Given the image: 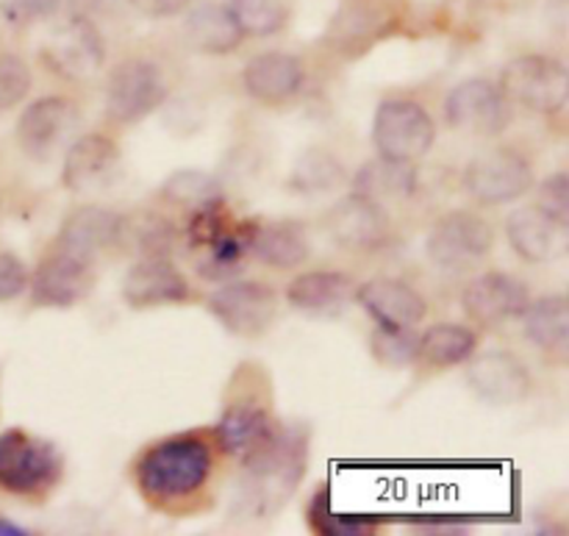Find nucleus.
<instances>
[{
    "label": "nucleus",
    "mask_w": 569,
    "mask_h": 536,
    "mask_svg": "<svg viewBox=\"0 0 569 536\" xmlns=\"http://www.w3.org/2000/svg\"><path fill=\"white\" fill-rule=\"evenodd\" d=\"M306 437L300 431H278L264 450L244 461L239 509L250 517H270L287 504L306 473Z\"/></svg>",
    "instance_id": "nucleus-1"
},
{
    "label": "nucleus",
    "mask_w": 569,
    "mask_h": 536,
    "mask_svg": "<svg viewBox=\"0 0 569 536\" xmlns=\"http://www.w3.org/2000/svg\"><path fill=\"white\" fill-rule=\"evenodd\" d=\"M211 450L198 437H176L153 445L139 459L137 482L148 498L181 500L198 493L211 476Z\"/></svg>",
    "instance_id": "nucleus-2"
},
{
    "label": "nucleus",
    "mask_w": 569,
    "mask_h": 536,
    "mask_svg": "<svg viewBox=\"0 0 569 536\" xmlns=\"http://www.w3.org/2000/svg\"><path fill=\"white\" fill-rule=\"evenodd\" d=\"M372 142H376L378 156L415 165L437 142V126H433L426 106L417 103V100L389 98L376 111Z\"/></svg>",
    "instance_id": "nucleus-3"
},
{
    "label": "nucleus",
    "mask_w": 569,
    "mask_h": 536,
    "mask_svg": "<svg viewBox=\"0 0 569 536\" xmlns=\"http://www.w3.org/2000/svg\"><path fill=\"white\" fill-rule=\"evenodd\" d=\"M498 89L511 106L537 115H553L565 106L569 92L567 67L553 56H520L506 64Z\"/></svg>",
    "instance_id": "nucleus-4"
},
{
    "label": "nucleus",
    "mask_w": 569,
    "mask_h": 536,
    "mask_svg": "<svg viewBox=\"0 0 569 536\" xmlns=\"http://www.w3.org/2000/svg\"><path fill=\"white\" fill-rule=\"evenodd\" d=\"M170 95L164 72L148 59H128L114 67L106 83V115L117 126H133L153 115Z\"/></svg>",
    "instance_id": "nucleus-5"
},
{
    "label": "nucleus",
    "mask_w": 569,
    "mask_h": 536,
    "mask_svg": "<svg viewBox=\"0 0 569 536\" xmlns=\"http://www.w3.org/2000/svg\"><path fill=\"white\" fill-rule=\"evenodd\" d=\"M61 476V456L44 439L26 431L0 437V487L11 495H37L53 487Z\"/></svg>",
    "instance_id": "nucleus-6"
},
{
    "label": "nucleus",
    "mask_w": 569,
    "mask_h": 536,
    "mask_svg": "<svg viewBox=\"0 0 569 536\" xmlns=\"http://www.w3.org/2000/svg\"><path fill=\"white\" fill-rule=\"evenodd\" d=\"M495 245V231L476 211H450L439 217L428 231V259L450 272L472 270L489 256Z\"/></svg>",
    "instance_id": "nucleus-7"
},
{
    "label": "nucleus",
    "mask_w": 569,
    "mask_h": 536,
    "mask_svg": "<svg viewBox=\"0 0 569 536\" xmlns=\"http://www.w3.org/2000/svg\"><path fill=\"white\" fill-rule=\"evenodd\" d=\"M209 311L233 337L256 339L276 322L278 295L264 281H233L211 295Z\"/></svg>",
    "instance_id": "nucleus-8"
},
{
    "label": "nucleus",
    "mask_w": 569,
    "mask_h": 536,
    "mask_svg": "<svg viewBox=\"0 0 569 536\" xmlns=\"http://www.w3.org/2000/svg\"><path fill=\"white\" fill-rule=\"evenodd\" d=\"M78 106L70 98H39L17 120V145L33 161H50L76 133Z\"/></svg>",
    "instance_id": "nucleus-9"
},
{
    "label": "nucleus",
    "mask_w": 569,
    "mask_h": 536,
    "mask_svg": "<svg viewBox=\"0 0 569 536\" xmlns=\"http://www.w3.org/2000/svg\"><path fill=\"white\" fill-rule=\"evenodd\" d=\"M42 61L50 72L67 78V81L92 78L106 61L103 37L87 17H70L44 39Z\"/></svg>",
    "instance_id": "nucleus-10"
},
{
    "label": "nucleus",
    "mask_w": 569,
    "mask_h": 536,
    "mask_svg": "<svg viewBox=\"0 0 569 536\" xmlns=\"http://www.w3.org/2000/svg\"><path fill=\"white\" fill-rule=\"evenodd\" d=\"M511 109L515 106L503 98L498 83L487 81V78H470L448 95L445 117H448L450 128L470 133V137H498L509 128Z\"/></svg>",
    "instance_id": "nucleus-11"
},
{
    "label": "nucleus",
    "mask_w": 569,
    "mask_h": 536,
    "mask_svg": "<svg viewBox=\"0 0 569 536\" xmlns=\"http://www.w3.org/2000/svg\"><path fill=\"white\" fill-rule=\"evenodd\" d=\"M94 289V261L53 248L31 278V304L39 309H70Z\"/></svg>",
    "instance_id": "nucleus-12"
},
{
    "label": "nucleus",
    "mask_w": 569,
    "mask_h": 536,
    "mask_svg": "<svg viewBox=\"0 0 569 536\" xmlns=\"http://www.w3.org/2000/svg\"><path fill=\"white\" fill-rule=\"evenodd\" d=\"M465 187L481 206L511 204L533 187V170L515 150H492L470 161L465 170Z\"/></svg>",
    "instance_id": "nucleus-13"
},
{
    "label": "nucleus",
    "mask_w": 569,
    "mask_h": 536,
    "mask_svg": "<svg viewBox=\"0 0 569 536\" xmlns=\"http://www.w3.org/2000/svg\"><path fill=\"white\" fill-rule=\"evenodd\" d=\"M326 231L345 250H378L392 237V222L381 204L350 192L328 209Z\"/></svg>",
    "instance_id": "nucleus-14"
},
{
    "label": "nucleus",
    "mask_w": 569,
    "mask_h": 536,
    "mask_svg": "<svg viewBox=\"0 0 569 536\" xmlns=\"http://www.w3.org/2000/svg\"><path fill=\"white\" fill-rule=\"evenodd\" d=\"M117 172H120V148L114 139L103 137V133H87L67 148L61 183L67 192L89 198V195L109 189Z\"/></svg>",
    "instance_id": "nucleus-15"
},
{
    "label": "nucleus",
    "mask_w": 569,
    "mask_h": 536,
    "mask_svg": "<svg viewBox=\"0 0 569 536\" xmlns=\"http://www.w3.org/2000/svg\"><path fill=\"white\" fill-rule=\"evenodd\" d=\"M531 304L528 284L509 272H483L472 278L461 292V306L467 317H472L481 326H503L517 320Z\"/></svg>",
    "instance_id": "nucleus-16"
},
{
    "label": "nucleus",
    "mask_w": 569,
    "mask_h": 536,
    "mask_svg": "<svg viewBox=\"0 0 569 536\" xmlns=\"http://www.w3.org/2000/svg\"><path fill=\"white\" fill-rule=\"evenodd\" d=\"M192 298L187 278L167 256H144L122 278V300L131 309L183 304Z\"/></svg>",
    "instance_id": "nucleus-17"
},
{
    "label": "nucleus",
    "mask_w": 569,
    "mask_h": 536,
    "mask_svg": "<svg viewBox=\"0 0 569 536\" xmlns=\"http://www.w3.org/2000/svg\"><path fill=\"white\" fill-rule=\"evenodd\" d=\"M467 365V384L478 398L487 404L509 406L526 400L531 393V373L517 356L506 350H492V354H472Z\"/></svg>",
    "instance_id": "nucleus-18"
},
{
    "label": "nucleus",
    "mask_w": 569,
    "mask_h": 536,
    "mask_svg": "<svg viewBox=\"0 0 569 536\" xmlns=\"http://www.w3.org/2000/svg\"><path fill=\"white\" fill-rule=\"evenodd\" d=\"M506 237L520 259L542 265L553 261L567 248V222L556 220L542 206H522L506 220Z\"/></svg>",
    "instance_id": "nucleus-19"
},
{
    "label": "nucleus",
    "mask_w": 569,
    "mask_h": 536,
    "mask_svg": "<svg viewBox=\"0 0 569 536\" xmlns=\"http://www.w3.org/2000/svg\"><path fill=\"white\" fill-rule=\"evenodd\" d=\"M361 309L381 328H417L428 315V306L417 289L398 278H376L356 289Z\"/></svg>",
    "instance_id": "nucleus-20"
},
{
    "label": "nucleus",
    "mask_w": 569,
    "mask_h": 536,
    "mask_svg": "<svg viewBox=\"0 0 569 536\" xmlns=\"http://www.w3.org/2000/svg\"><path fill=\"white\" fill-rule=\"evenodd\" d=\"M120 226L122 215H117V211L106 209V206H81L64 220L59 237H56V248L94 261L98 254L117 245Z\"/></svg>",
    "instance_id": "nucleus-21"
},
{
    "label": "nucleus",
    "mask_w": 569,
    "mask_h": 536,
    "mask_svg": "<svg viewBox=\"0 0 569 536\" xmlns=\"http://www.w3.org/2000/svg\"><path fill=\"white\" fill-rule=\"evenodd\" d=\"M278 431H281V426L272 420L267 409L256 404H233L220 417L217 439H220L226 454H231L239 461H248L259 450H264Z\"/></svg>",
    "instance_id": "nucleus-22"
},
{
    "label": "nucleus",
    "mask_w": 569,
    "mask_h": 536,
    "mask_svg": "<svg viewBox=\"0 0 569 536\" xmlns=\"http://www.w3.org/2000/svg\"><path fill=\"white\" fill-rule=\"evenodd\" d=\"M242 81L250 98H256L259 103H283L303 87V61L298 56L270 50V53L253 56L248 61Z\"/></svg>",
    "instance_id": "nucleus-23"
},
{
    "label": "nucleus",
    "mask_w": 569,
    "mask_h": 536,
    "mask_svg": "<svg viewBox=\"0 0 569 536\" xmlns=\"http://www.w3.org/2000/svg\"><path fill=\"white\" fill-rule=\"evenodd\" d=\"M250 256L276 270H292L309 259V237L292 220L256 222L250 239Z\"/></svg>",
    "instance_id": "nucleus-24"
},
{
    "label": "nucleus",
    "mask_w": 569,
    "mask_h": 536,
    "mask_svg": "<svg viewBox=\"0 0 569 536\" xmlns=\"http://www.w3.org/2000/svg\"><path fill=\"white\" fill-rule=\"evenodd\" d=\"M417 189V170L411 161H395L387 156L367 161L353 178V192L376 200V204H400L409 200Z\"/></svg>",
    "instance_id": "nucleus-25"
},
{
    "label": "nucleus",
    "mask_w": 569,
    "mask_h": 536,
    "mask_svg": "<svg viewBox=\"0 0 569 536\" xmlns=\"http://www.w3.org/2000/svg\"><path fill=\"white\" fill-rule=\"evenodd\" d=\"M526 334L542 354L567 359L569 350V304L565 295H545L522 311Z\"/></svg>",
    "instance_id": "nucleus-26"
},
{
    "label": "nucleus",
    "mask_w": 569,
    "mask_h": 536,
    "mask_svg": "<svg viewBox=\"0 0 569 536\" xmlns=\"http://www.w3.org/2000/svg\"><path fill=\"white\" fill-rule=\"evenodd\" d=\"M242 28L233 20L231 9L220 3H200L187 20V39L194 50L211 56L231 53L242 42Z\"/></svg>",
    "instance_id": "nucleus-27"
},
{
    "label": "nucleus",
    "mask_w": 569,
    "mask_h": 536,
    "mask_svg": "<svg viewBox=\"0 0 569 536\" xmlns=\"http://www.w3.org/2000/svg\"><path fill=\"white\" fill-rule=\"evenodd\" d=\"M350 289H353V281L345 272L315 270L303 272V276H298L289 284L287 300L298 311L326 315V311H337L348 300Z\"/></svg>",
    "instance_id": "nucleus-28"
},
{
    "label": "nucleus",
    "mask_w": 569,
    "mask_h": 536,
    "mask_svg": "<svg viewBox=\"0 0 569 536\" xmlns=\"http://www.w3.org/2000/svg\"><path fill=\"white\" fill-rule=\"evenodd\" d=\"M256 220H244L242 226L228 228L226 234L206 245L203 256L198 259V272L206 281H226L242 270L244 259L250 256V239H253Z\"/></svg>",
    "instance_id": "nucleus-29"
},
{
    "label": "nucleus",
    "mask_w": 569,
    "mask_h": 536,
    "mask_svg": "<svg viewBox=\"0 0 569 536\" xmlns=\"http://www.w3.org/2000/svg\"><path fill=\"white\" fill-rule=\"evenodd\" d=\"M478 348L476 331L456 322H439L431 326L417 339V359L426 361L428 367H456L465 365Z\"/></svg>",
    "instance_id": "nucleus-30"
},
{
    "label": "nucleus",
    "mask_w": 569,
    "mask_h": 536,
    "mask_svg": "<svg viewBox=\"0 0 569 536\" xmlns=\"http://www.w3.org/2000/svg\"><path fill=\"white\" fill-rule=\"evenodd\" d=\"M176 242V228L161 215L142 211L137 217H122L120 239L117 245H128V250L144 259V256H170Z\"/></svg>",
    "instance_id": "nucleus-31"
},
{
    "label": "nucleus",
    "mask_w": 569,
    "mask_h": 536,
    "mask_svg": "<svg viewBox=\"0 0 569 536\" xmlns=\"http://www.w3.org/2000/svg\"><path fill=\"white\" fill-rule=\"evenodd\" d=\"M161 198L172 206H183L187 211L198 209V206L214 204L222 198V189L217 183V178H211L209 172L200 170H178L161 187Z\"/></svg>",
    "instance_id": "nucleus-32"
},
{
    "label": "nucleus",
    "mask_w": 569,
    "mask_h": 536,
    "mask_svg": "<svg viewBox=\"0 0 569 536\" xmlns=\"http://www.w3.org/2000/svg\"><path fill=\"white\" fill-rule=\"evenodd\" d=\"M228 9L242 33H250V37H270L281 31L289 20V0H231Z\"/></svg>",
    "instance_id": "nucleus-33"
},
{
    "label": "nucleus",
    "mask_w": 569,
    "mask_h": 536,
    "mask_svg": "<svg viewBox=\"0 0 569 536\" xmlns=\"http://www.w3.org/2000/svg\"><path fill=\"white\" fill-rule=\"evenodd\" d=\"M345 181V170L339 159H333L326 150H309L298 161L292 172V187L300 192H331L333 187Z\"/></svg>",
    "instance_id": "nucleus-34"
},
{
    "label": "nucleus",
    "mask_w": 569,
    "mask_h": 536,
    "mask_svg": "<svg viewBox=\"0 0 569 536\" xmlns=\"http://www.w3.org/2000/svg\"><path fill=\"white\" fill-rule=\"evenodd\" d=\"M417 339L420 334L415 328H381L376 326L370 337V350L376 361L383 367H406L417 359Z\"/></svg>",
    "instance_id": "nucleus-35"
},
{
    "label": "nucleus",
    "mask_w": 569,
    "mask_h": 536,
    "mask_svg": "<svg viewBox=\"0 0 569 536\" xmlns=\"http://www.w3.org/2000/svg\"><path fill=\"white\" fill-rule=\"evenodd\" d=\"M31 89V70L14 53H0V111L20 103Z\"/></svg>",
    "instance_id": "nucleus-36"
},
{
    "label": "nucleus",
    "mask_w": 569,
    "mask_h": 536,
    "mask_svg": "<svg viewBox=\"0 0 569 536\" xmlns=\"http://www.w3.org/2000/svg\"><path fill=\"white\" fill-rule=\"evenodd\" d=\"M61 0H0V17L9 26L26 28L42 22L59 11Z\"/></svg>",
    "instance_id": "nucleus-37"
},
{
    "label": "nucleus",
    "mask_w": 569,
    "mask_h": 536,
    "mask_svg": "<svg viewBox=\"0 0 569 536\" xmlns=\"http://www.w3.org/2000/svg\"><path fill=\"white\" fill-rule=\"evenodd\" d=\"M311 523H315L317 532L322 534H331V536H356V534H365L370 523L359 520V517H339L328 509V498L320 495V498L311 504Z\"/></svg>",
    "instance_id": "nucleus-38"
},
{
    "label": "nucleus",
    "mask_w": 569,
    "mask_h": 536,
    "mask_svg": "<svg viewBox=\"0 0 569 536\" xmlns=\"http://www.w3.org/2000/svg\"><path fill=\"white\" fill-rule=\"evenodd\" d=\"M539 200H542V209L550 211L556 220L567 222L569 220V178L567 172H556L539 189Z\"/></svg>",
    "instance_id": "nucleus-39"
},
{
    "label": "nucleus",
    "mask_w": 569,
    "mask_h": 536,
    "mask_svg": "<svg viewBox=\"0 0 569 536\" xmlns=\"http://www.w3.org/2000/svg\"><path fill=\"white\" fill-rule=\"evenodd\" d=\"M28 270L14 254H0V304L14 300L26 292Z\"/></svg>",
    "instance_id": "nucleus-40"
},
{
    "label": "nucleus",
    "mask_w": 569,
    "mask_h": 536,
    "mask_svg": "<svg viewBox=\"0 0 569 536\" xmlns=\"http://www.w3.org/2000/svg\"><path fill=\"white\" fill-rule=\"evenodd\" d=\"M144 17H172L189 6V0H128Z\"/></svg>",
    "instance_id": "nucleus-41"
},
{
    "label": "nucleus",
    "mask_w": 569,
    "mask_h": 536,
    "mask_svg": "<svg viewBox=\"0 0 569 536\" xmlns=\"http://www.w3.org/2000/svg\"><path fill=\"white\" fill-rule=\"evenodd\" d=\"M0 534H22V528L9 526V523H0Z\"/></svg>",
    "instance_id": "nucleus-42"
}]
</instances>
